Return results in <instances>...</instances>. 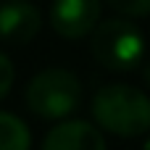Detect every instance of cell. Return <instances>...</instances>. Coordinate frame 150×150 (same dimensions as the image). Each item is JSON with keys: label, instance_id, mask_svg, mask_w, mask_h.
Listing matches in <instances>:
<instances>
[{"label": "cell", "instance_id": "1", "mask_svg": "<svg viewBox=\"0 0 150 150\" xmlns=\"http://www.w3.org/2000/svg\"><path fill=\"white\" fill-rule=\"evenodd\" d=\"M92 119L116 137H140L150 132V98L129 84L100 87L92 98Z\"/></svg>", "mask_w": 150, "mask_h": 150}, {"label": "cell", "instance_id": "2", "mask_svg": "<svg viewBox=\"0 0 150 150\" xmlns=\"http://www.w3.org/2000/svg\"><path fill=\"white\" fill-rule=\"evenodd\" d=\"M90 50L95 61L116 74L132 71L145 58V37L137 24L127 18H105L98 21L90 37Z\"/></svg>", "mask_w": 150, "mask_h": 150}, {"label": "cell", "instance_id": "3", "mask_svg": "<svg viewBox=\"0 0 150 150\" xmlns=\"http://www.w3.org/2000/svg\"><path fill=\"white\" fill-rule=\"evenodd\" d=\"M26 108L47 121L71 116L82 105V82L69 69H45L26 84Z\"/></svg>", "mask_w": 150, "mask_h": 150}, {"label": "cell", "instance_id": "4", "mask_svg": "<svg viewBox=\"0 0 150 150\" xmlns=\"http://www.w3.org/2000/svg\"><path fill=\"white\" fill-rule=\"evenodd\" d=\"M103 0H53L50 5V26L55 34L66 40H82L92 34L100 21Z\"/></svg>", "mask_w": 150, "mask_h": 150}, {"label": "cell", "instance_id": "5", "mask_svg": "<svg viewBox=\"0 0 150 150\" xmlns=\"http://www.w3.org/2000/svg\"><path fill=\"white\" fill-rule=\"evenodd\" d=\"M40 26H42V16L29 0L0 3V40L3 42L26 45L37 37Z\"/></svg>", "mask_w": 150, "mask_h": 150}, {"label": "cell", "instance_id": "6", "mask_svg": "<svg viewBox=\"0 0 150 150\" xmlns=\"http://www.w3.org/2000/svg\"><path fill=\"white\" fill-rule=\"evenodd\" d=\"M42 150H105V137L95 124L71 119L55 124L45 134Z\"/></svg>", "mask_w": 150, "mask_h": 150}, {"label": "cell", "instance_id": "7", "mask_svg": "<svg viewBox=\"0 0 150 150\" xmlns=\"http://www.w3.org/2000/svg\"><path fill=\"white\" fill-rule=\"evenodd\" d=\"M29 145H32L29 127L18 116L0 111V150H29Z\"/></svg>", "mask_w": 150, "mask_h": 150}, {"label": "cell", "instance_id": "8", "mask_svg": "<svg viewBox=\"0 0 150 150\" xmlns=\"http://www.w3.org/2000/svg\"><path fill=\"white\" fill-rule=\"evenodd\" d=\"M108 8L124 13V16H150V0H105Z\"/></svg>", "mask_w": 150, "mask_h": 150}, {"label": "cell", "instance_id": "9", "mask_svg": "<svg viewBox=\"0 0 150 150\" xmlns=\"http://www.w3.org/2000/svg\"><path fill=\"white\" fill-rule=\"evenodd\" d=\"M13 79H16V69H13L11 58H8L5 53H0V100H3V98L11 92Z\"/></svg>", "mask_w": 150, "mask_h": 150}, {"label": "cell", "instance_id": "10", "mask_svg": "<svg viewBox=\"0 0 150 150\" xmlns=\"http://www.w3.org/2000/svg\"><path fill=\"white\" fill-rule=\"evenodd\" d=\"M145 150H150V137H148V140H145Z\"/></svg>", "mask_w": 150, "mask_h": 150}, {"label": "cell", "instance_id": "11", "mask_svg": "<svg viewBox=\"0 0 150 150\" xmlns=\"http://www.w3.org/2000/svg\"><path fill=\"white\" fill-rule=\"evenodd\" d=\"M145 76H148V82H150V63H148V71H145Z\"/></svg>", "mask_w": 150, "mask_h": 150}]
</instances>
